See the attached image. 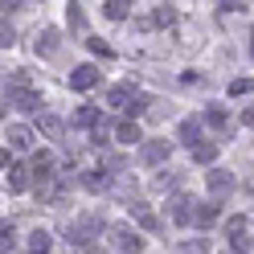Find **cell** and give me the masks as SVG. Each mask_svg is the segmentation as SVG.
<instances>
[{
	"label": "cell",
	"mask_w": 254,
	"mask_h": 254,
	"mask_svg": "<svg viewBox=\"0 0 254 254\" xmlns=\"http://www.w3.org/2000/svg\"><path fill=\"white\" fill-rule=\"evenodd\" d=\"M168 217L177 221V226H185V221H197V201L193 197H185V193H177V197H168Z\"/></svg>",
	"instance_id": "cell-1"
},
{
	"label": "cell",
	"mask_w": 254,
	"mask_h": 254,
	"mask_svg": "<svg viewBox=\"0 0 254 254\" xmlns=\"http://www.w3.org/2000/svg\"><path fill=\"white\" fill-rule=\"evenodd\" d=\"M168 156H172V139H148V144L139 148V164L156 168V164H164Z\"/></svg>",
	"instance_id": "cell-2"
},
{
	"label": "cell",
	"mask_w": 254,
	"mask_h": 254,
	"mask_svg": "<svg viewBox=\"0 0 254 254\" xmlns=\"http://www.w3.org/2000/svg\"><path fill=\"white\" fill-rule=\"evenodd\" d=\"M4 103H8V107H17V111H41V94H37V90H29V86H8Z\"/></svg>",
	"instance_id": "cell-3"
},
{
	"label": "cell",
	"mask_w": 254,
	"mask_h": 254,
	"mask_svg": "<svg viewBox=\"0 0 254 254\" xmlns=\"http://www.w3.org/2000/svg\"><path fill=\"white\" fill-rule=\"evenodd\" d=\"M107 242H111V246H119V254H139L144 238H135L131 230H123V226H111V230H107Z\"/></svg>",
	"instance_id": "cell-4"
},
{
	"label": "cell",
	"mask_w": 254,
	"mask_h": 254,
	"mask_svg": "<svg viewBox=\"0 0 254 254\" xmlns=\"http://www.w3.org/2000/svg\"><path fill=\"white\" fill-rule=\"evenodd\" d=\"M4 139H8L12 152H29L37 135H33V127H25V123H8V127H4Z\"/></svg>",
	"instance_id": "cell-5"
},
{
	"label": "cell",
	"mask_w": 254,
	"mask_h": 254,
	"mask_svg": "<svg viewBox=\"0 0 254 254\" xmlns=\"http://www.w3.org/2000/svg\"><path fill=\"white\" fill-rule=\"evenodd\" d=\"M94 230H99V217H82L78 226H70V230H66V234H70L66 242H70V246H86L90 238H94Z\"/></svg>",
	"instance_id": "cell-6"
},
{
	"label": "cell",
	"mask_w": 254,
	"mask_h": 254,
	"mask_svg": "<svg viewBox=\"0 0 254 254\" xmlns=\"http://www.w3.org/2000/svg\"><path fill=\"white\" fill-rule=\"evenodd\" d=\"M29 172L37 177V185H50V181H54V156H50V152H33Z\"/></svg>",
	"instance_id": "cell-7"
},
{
	"label": "cell",
	"mask_w": 254,
	"mask_h": 254,
	"mask_svg": "<svg viewBox=\"0 0 254 254\" xmlns=\"http://www.w3.org/2000/svg\"><path fill=\"white\" fill-rule=\"evenodd\" d=\"M205 185H209L213 197H226L230 189H234V177H230L226 168H213V172H205Z\"/></svg>",
	"instance_id": "cell-8"
},
{
	"label": "cell",
	"mask_w": 254,
	"mask_h": 254,
	"mask_svg": "<svg viewBox=\"0 0 254 254\" xmlns=\"http://www.w3.org/2000/svg\"><path fill=\"white\" fill-rule=\"evenodd\" d=\"M70 86L74 90H94V86H99V70H94V66H74Z\"/></svg>",
	"instance_id": "cell-9"
},
{
	"label": "cell",
	"mask_w": 254,
	"mask_h": 254,
	"mask_svg": "<svg viewBox=\"0 0 254 254\" xmlns=\"http://www.w3.org/2000/svg\"><path fill=\"white\" fill-rule=\"evenodd\" d=\"M177 139H181V144H189V148H201V119H181Z\"/></svg>",
	"instance_id": "cell-10"
},
{
	"label": "cell",
	"mask_w": 254,
	"mask_h": 254,
	"mask_svg": "<svg viewBox=\"0 0 254 254\" xmlns=\"http://www.w3.org/2000/svg\"><path fill=\"white\" fill-rule=\"evenodd\" d=\"M4 185L12 189V193H25V189H29V168H25V164L4 168Z\"/></svg>",
	"instance_id": "cell-11"
},
{
	"label": "cell",
	"mask_w": 254,
	"mask_h": 254,
	"mask_svg": "<svg viewBox=\"0 0 254 254\" xmlns=\"http://www.w3.org/2000/svg\"><path fill=\"white\" fill-rule=\"evenodd\" d=\"M135 99H139V94H131V86H115V90H107V107H123V111H131Z\"/></svg>",
	"instance_id": "cell-12"
},
{
	"label": "cell",
	"mask_w": 254,
	"mask_h": 254,
	"mask_svg": "<svg viewBox=\"0 0 254 254\" xmlns=\"http://www.w3.org/2000/svg\"><path fill=\"white\" fill-rule=\"evenodd\" d=\"M82 185L90 189V193H103V189H111V172H107V168H86Z\"/></svg>",
	"instance_id": "cell-13"
},
{
	"label": "cell",
	"mask_w": 254,
	"mask_h": 254,
	"mask_svg": "<svg viewBox=\"0 0 254 254\" xmlns=\"http://www.w3.org/2000/svg\"><path fill=\"white\" fill-rule=\"evenodd\" d=\"M33 50H37L41 58H50V54L58 50V29H41V33H37V41H33Z\"/></svg>",
	"instance_id": "cell-14"
},
{
	"label": "cell",
	"mask_w": 254,
	"mask_h": 254,
	"mask_svg": "<svg viewBox=\"0 0 254 254\" xmlns=\"http://www.w3.org/2000/svg\"><path fill=\"white\" fill-rule=\"evenodd\" d=\"M74 123H78V127H90V131H94V127H99V107H94V103H82V107L74 111Z\"/></svg>",
	"instance_id": "cell-15"
},
{
	"label": "cell",
	"mask_w": 254,
	"mask_h": 254,
	"mask_svg": "<svg viewBox=\"0 0 254 254\" xmlns=\"http://www.w3.org/2000/svg\"><path fill=\"white\" fill-rule=\"evenodd\" d=\"M115 139H119V144H139V123H135V119L115 123Z\"/></svg>",
	"instance_id": "cell-16"
},
{
	"label": "cell",
	"mask_w": 254,
	"mask_h": 254,
	"mask_svg": "<svg viewBox=\"0 0 254 254\" xmlns=\"http://www.w3.org/2000/svg\"><path fill=\"white\" fill-rule=\"evenodd\" d=\"M131 217H135V221H139L144 230H160V221L152 217V209H148L144 201H131Z\"/></svg>",
	"instance_id": "cell-17"
},
{
	"label": "cell",
	"mask_w": 254,
	"mask_h": 254,
	"mask_svg": "<svg viewBox=\"0 0 254 254\" xmlns=\"http://www.w3.org/2000/svg\"><path fill=\"white\" fill-rule=\"evenodd\" d=\"M127 8H131L127 0H107V4H103V17H107V21H127Z\"/></svg>",
	"instance_id": "cell-18"
},
{
	"label": "cell",
	"mask_w": 254,
	"mask_h": 254,
	"mask_svg": "<svg viewBox=\"0 0 254 254\" xmlns=\"http://www.w3.org/2000/svg\"><path fill=\"white\" fill-rule=\"evenodd\" d=\"M50 246H54V238H50V230H33V234H29V250H33V254H45Z\"/></svg>",
	"instance_id": "cell-19"
},
{
	"label": "cell",
	"mask_w": 254,
	"mask_h": 254,
	"mask_svg": "<svg viewBox=\"0 0 254 254\" xmlns=\"http://www.w3.org/2000/svg\"><path fill=\"white\" fill-rule=\"evenodd\" d=\"M41 131L50 139H62V131H66V123H62L58 115H41Z\"/></svg>",
	"instance_id": "cell-20"
},
{
	"label": "cell",
	"mask_w": 254,
	"mask_h": 254,
	"mask_svg": "<svg viewBox=\"0 0 254 254\" xmlns=\"http://www.w3.org/2000/svg\"><path fill=\"white\" fill-rule=\"evenodd\" d=\"M152 25H160V29H168V25H177V12H172V4H160L152 12Z\"/></svg>",
	"instance_id": "cell-21"
},
{
	"label": "cell",
	"mask_w": 254,
	"mask_h": 254,
	"mask_svg": "<svg viewBox=\"0 0 254 254\" xmlns=\"http://www.w3.org/2000/svg\"><path fill=\"white\" fill-rule=\"evenodd\" d=\"M217 217H221L217 205H197V226H213Z\"/></svg>",
	"instance_id": "cell-22"
},
{
	"label": "cell",
	"mask_w": 254,
	"mask_h": 254,
	"mask_svg": "<svg viewBox=\"0 0 254 254\" xmlns=\"http://www.w3.org/2000/svg\"><path fill=\"white\" fill-rule=\"evenodd\" d=\"M193 160H197V164H213V160H217V144H201V148H193Z\"/></svg>",
	"instance_id": "cell-23"
},
{
	"label": "cell",
	"mask_w": 254,
	"mask_h": 254,
	"mask_svg": "<svg viewBox=\"0 0 254 254\" xmlns=\"http://www.w3.org/2000/svg\"><path fill=\"white\" fill-rule=\"evenodd\" d=\"M238 234H246V217H242V213L226 221V238H238Z\"/></svg>",
	"instance_id": "cell-24"
},
{
	"label": "cell",
	"mask_w": 254,
	"mask_h": 254,
	"mask_svg": "<svg viewBox=\"0 0 254 254\" xmlns=\"http://www.w3.org/2000/svg\"><path fill=\"white\" fill-rule=\"evenodd\" d=\"M205 123H209V127H226V111H221V107H209V111H205Z\"/></svg>",
	"instance_id": "cell-25"
},
{
	"label": "cell",
	"mask_w": 254,
	"mask_h": 254,
	"mask_svg": "<svg viewBox=\"0 0 254 254\" xmlns=\"http://www.w3.org/2000/svg\"><path fill=\"white\" fill-rule=\"evenodd\" d=\"M86 45H90V50H94V54H99V58H115V50H111V45H107L103 37H90Z\"/></svg>",
	"instance_id": "cell-26"
},
{
	"label": "cell",
	"mask_w": 254,
	"mask_h": 254,
	"mask_svg": "<svg viewBox=\"0 0 254 254\" xmlns=\"http://www.w3.org/2000/svg\"><path fill=\"white\" fill-rule=\"evenodd\" d=\"M250 90H254L250 78H234V82H230V94H234V99H238V94H250Z\"/></svg>",
	"instance_id": "cell-27"
},
{
	"label": "cell",
	"mask_w": 254,
	"mask_h": 254,
	"mask_svg": "<svg viewBox=\"0 0 254 254\" xmlns=\"http://www.w3.org/2000/svg\"><path fill=\"white\" fill-rule=\"evenodd\" d=\"M12 242H17V230H12V226H4V230H0V250H12Z\"/></svg>",
	"instance_id": "cell-28"
},
{
	"label": "cell",
	"mask_w": 254,
	"mask_h": 254,
	"mask_svg": "<svg viewBox=\"0 0 254 254\" xmlns=\"http://www.w3.org/2000/svg\"><path fill=\"white\" fill-rule=\"evenodd\" d=\"M230 250H234V254H246V250H250V238H246V234L230 238Z\"/></svg>",
	"instance_id": "cell-29"
},
{
	"label": "cell",
	"mask_w": 254,
	"mask_h": 254,
	"mask_svg": "<svg viewBox=\"0 0 254 254\" xmlns=\"http://www.w3.org/2000/svg\"><path fill=\"white\" fill-rule=\"evenodd\" d=\"M107 135H111V131H107L103 123H99V127H94V131H90V144H99V148H103V144H107Z\"/></svg>",
	"instance_id": "cell-30"
},
{
	"label": "cell",
	"mask_w": 254,
	"mask_h": 254,
	"mask_svg": "<svg viewBox=\"0 0 254 254\" xmlns=\"http://www.w3.org/2000/svg\"><path fill=\"white\" fill-rule=\"evenodd\" d=\"M70 25L82 29V8H78V4H70Z\"/></svg>",
	"instance_id": "cell-31"
},
{
	"label": "cell",
	"mask_w": 254,
	"mask_h": 254,
	"mask_svg": "<svg viewBox=\"0 0 254 254\" xmlns=\"http://www.w3.org/2000/svg\"><path fill=\"white\" fill-rule=\"evenodd\" d=\"M250 54H254V45H250Z\"/></svg>",
	"instance_id": "cell-32"
}]
</instances>
